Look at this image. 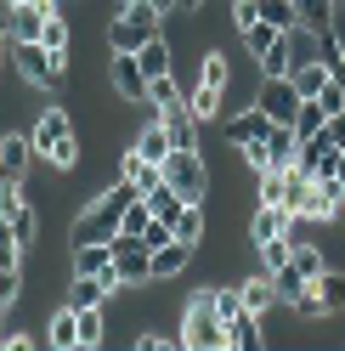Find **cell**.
Instances as JSON below:
<instances>
[{
  "label": "cell",
  "mask_w": 345,
  "mask_h": 351,
  "mask_svg": "<svg viewBox=\"0 0 345 351\" xmlns=\"http://www.w3.org/2000/svg\"><path fill=\"white\" fill-rule=\"evenodd\" d=\"M170 227H176V238H181V244L204 250V232H209V210H204V204H181V215H176Z\"/></svg>",
  "instance_id": "cell-17"
},
{
  "label": "cell",
  "mask_w": 345,
  "mask_h": 351,
  "mask_svg": "<svg viewBox=\"0 0 345 351\" xmlns=\"http://www.w3.org/2000/svg\"><path fill=\"white\" fill-rule=\"evenodd\" d=\"M164 182L181 193L187 204H209V165H204V147H170L164 159Z\"/></svg>",
  "instance_id": "cell-4"
},
{
  "label": "cell",
  "mask_w": 345,
  "mask_h": 351,
  "mask_svg": "<svg viewBox=\"0 0 345 351\" xmlns=\"http://www.w3.org/2000/svg\"><path fill=\"white\" fill-rule=\"evenodd\" d=\"M0 147H6V136H0Z\"/></svg>",
  "instance_id": "cell-50"
},
{
  "label": "cell",
  "mask_w": 345,
  "mask_h": 351,
  "mask_svg": "<svg viewBox=\"0 0 345 351\" xmlns=\"http://www.w3.org/2000/svg\"><path fill=\"white\" fill-rule=\"evenodd\" d=\"M142 199H147V210H153L159 221H176V215H181V204H187V199H181V193L170 187V182H159L153 193H142Z\"/></svg>",
  "instance_id": "cell-28"
},
{
  "label": "cell",
  "mask_w": 345,
  "mask_h": 351,
  "mask_svg": "<svg viewBox=\"0 0 345 351\" xmlns=\"http://www.w3.org/2000/svg\"><path fill=\"white\" fill-rule=\"evenodd\" d=\"M159 23H164V17H159L153 6H147V0H125V6H119L114 17H107L102 46H107V51H142L147 40L159 34Z\"/></svg>",
  "instance_id": "cell-2"
},
{
  "label": "cell",
  "mask_w": 345,
  "mask_h": 351,
  "mask_svg": "<svg viewBox=\"0 0 345 351\" xmlns=\"http://www.w3.org/2000/svg\"><path fill=\"white\" fill-rule=\"evenodd\" d=\"M272 125H277V119L266 114V108H255V102H249L244 114H232V119H227V147H249V142H266V136H272Z\"/></svg>",
  "instance_id": "cell-9"
},
{
  "label": "cell",
  "mask_w": 345,
  "mask_h": 351,
  "mask_svg": "<svg viewBox=\"0 0 345 351\" xmlns=\"http://www.w3.org/2000/svg\"><path fill=\"white\" fill-rule=\"evenodd\" d=\"M107 91L125 102H147V74H142L136 51H107Z\"/></svg>",
  "instance_id": "cell-6"
},
{
  "label": "cell",
  "mask_w": 345,
  "mask_h": 351,
  "mask_svg": "<svg viewBox=\"0 0 345 351\" xmlns=\"http://www.w3.org/2000/svg\"><path fill=\"white\" fill-rule=\"evenodd\" d=\"M192 255H199V250H192V244H181V238L159 244V250H153V283H159V278H181V272L192 267Z\"/></svg>",
  "instance_id": "cell-13"
},
{
  "label": "cell",
  "mask_w": 345,
  "mask_h": 351,
  "mask_svg": "<svg viewBox=\"0 0 345 351\" xmlns=\"http://www.w3.org/2000/svg\"><path fill=\"white\" fill-rule=\"evenodd\" d=\"M255 204H283V210H289V170H261Z\"/></svg>",
  "instance_id": "cell-27"
},
{
  "label": "cell",
  "mask_w": 345,
  "mask_h": 351,
  "mask_svg": "<svg viewBox=\"0 0 345 351\" xmlns=\"http://www.w3.org/2000/svg\"><path fill=\"white\" fill-rule=\"evenodd\" d=\"M136 62H142V74H147V80L176 74V51H170V40H164V34H153V40H147V46L136 51Z\"/></svg>",
  "instance_id": "cell-15"
},
{
  "label": "cell",
  "mask_w": 345,
  "mask_h": 351,
  "mask_svg": "<svg viewBox=\"0 0 345 351\" xmlns=\"http://www.w3.org/2000/svg\"><path fill=\"white\" fill-rule=\"evenodd\" d=\"M40 46L57 51V57H68V51H74V29L62 23V12H57V17H46V34H40Z\"/></svg>",
  "instance_id": "cell-33"
},
{
  "label": "cell",
  "mask_w": 345,
  "mask_h": 351,
  "mask_svg": "<svg viewBox=\"0 0 345 351\" xmlns=\"http://www.w3.org/2000/svg\"><path fill=\"white\" fill-rule=\"evenodd\" d=\"M29 346H34V335H23V328H12V323L0 328V351H29Z\"/></svg>",
  "instance_id": "cell-43"
},
{
  "label": "cell",
  "mask_w": 345,
  "mask_h": 351,
  "mask_svg": "<svg viewBox=\"0 0 345 351\" xmlns=\"http://www.w3.org/2000/svg\"><path fill=\"white\" fill-rule=\"evenodd\" d=\"M322 125H329V108H322L317 97H300V108H294V130H300V136H317Z\"/></svg>",
  "instance_id": "cell-29"
},
{
  "label": "cell",
  "mask_w": 345,
  "mask_h": 351,
  "mask_svg": "<svg viewBox=\"0 0 345 351\" xmlns=\"http://www.w3.org/2000/svg\"><path fill=\"white\" fill-rule=\"evenodd\" d=\"M300 159V130L294 125H272V136H266V170H289Z\"/></svg>",
  "instance_id": "cell-12"
},
{
  "label": "cell",
  "mask_w": 345,
  "mask_h": 351,
  "mask_svg": "<svg viewBox=\"0 0 345 351\" xmlns=\"http://www.w3.org/2000/svg\"><path fill=\"white\" fill-rule=\"evenodd\" d=\"M294 12H300V29H311V34H329V29H334V12H340V0H294Z\"/></svg>",
  "instance_id": "cell-22"
},
{
  "label": "cell",
  "mask_w": 345,
  "mask_h": 351,
  "mask_svg": "<svg viewBox=\"0 0 345 351\" xmlns=\"http://www.w3.org/2000/svg\"><path fill=\"white\" fill-rule=\"evenodd\" d=\"M289 80H294L300 97H322V85H329L334 74H329V62H322V57H306V62H294V69H289Z\"/></svg>",
  "instance_id": "cell-16"
},
{
  "label": "cell",
  "mask_w": 345,
  "mask_h": 351,
  "mask_svg": "<svg viewBox=\"0 0 345 351\" xmlns=\"http://www.w3.org/2000/svg\"><path fill=\"white\" fill-rule=\"evenodd\" d=\"M221 97H227L221 85H204V80H199V85L187 91V108H192V119H199V125H209L215 114H221Z\"/></svg>",
  "instance_id": "cell-24"
},
{
  "label": "cell",
  "mask_w": 345,
  "mask_h": 351,
  "mask_svg": "<svg viewBox=\"0 0 345 351\" xmlns=\"http://www.w3.org/2000/svg\"><path fill=\"white\" fill-rule=\"evenodd\" d=\"M0 328H6V306H0Z\"/></svg>",
  "instance_id": "cell-49"
},
{
  "label": "cell",
  "mask_w": 345,
  "mask_h": 351,
  "mask_svg": "<svg viewBox=\"0 0 345 351\" xmlns=\"http://www.w3.org/2000/svg\"><path fill=\"white\" fill-rule=\"evenodd\" d=\"M46 346H57V351H74V346H79V312H74V306H62V312H51Z\"/></svg>",
  "instance_id": "cell-23"
},
{
  "label": "cell",
  "mask_w": 345,
  "mask_h": 351,
  "mask_svg": "<svg viewBox=\"0 0 345 351\" xmlns=\"http://www.w3.org/2000/svg\"><path fill=\"white\" fill-rule=\"evenodd\" d=\"M266 335H261V312H238L227 323V351H255Z\"/></svg>",
  "instance_id": "cell-18"
},
{
  "label": "cell",
  "mask_w": 345,
  "mask_h": 351,
  "mask_svg": "<svg viewBox=\"0 0 345 351\" xmlns=\"http://www.w3.org/2000/svg\"><path fill=\"white\" fill-rule=\"evenodd\" d=\"M238 34H244V51H249V62H261V57H266V51L277 46V40H283V29H272L266 17H255V23H244Z\"/></svg>",
  "instance_id": "cell-20"
},
{
  "label": "cell",
  "mask_w": 345,
  "mask_h": 351,
  "mask_svg": "<svg viewBox=\"0 0 345 351\" xmlns=\"http://www.w3.org/2000/svg\"><path fill=\"white\" fill-rule=\"evenodd\" d=\"M199 6H204V0H181V12H199Z\"/></svg>",
  "instance_id": "cell-48"
},
{
  "label": "cell",
  "mask_w": 345,
  "mask_h": 351,
  "mask_svg": "<svg viewBox=\"0 0 345 351\" xmlns=\"http://www.w3.org/2000/svg\"><path fill=\"white\" fill-rule=\"evenodd\" d=\"M68 136H74L68 108H40V119H34V130H29V147H34V159H51V147L68 142Z\"/></svg>",
  "instance_id": "cell-7"
},
{
  "label": "cell",
  "mask_w": 345,
  "mask_h": 351,
  "mask_svg": "<svg viewBox=\"0 0 345 351\" xmlns=\"http://www.w3.org/2000/svg\"><path fill=\"white\" fill-rule=\"evenodd\" d=\"M311 289L322 295V306H329V312H345V272H322V278H311Z\"/></svg>",
  "instance_id": "cell-31"
},
{
  "label": "cell",
  "mask_w": 345,
  "mask_h": 351,
  "mask_svg": "<svg viewBox=\"0 0 345 351\" xmlns=\"http://www.w3.org/2000/svg\"><path fill=\"white\" fill-rule=\"evenodd\" d=\"M6 40H12V29H6V6H0V74H6Z\"/></svg>",
  "instance_id": "cell-46"
},
{
  "label": "cell",
  "mask_w": 345,
  "mask_h": 351,
  "mask_svg": "<svg viewBox=\"0 0 345 351\" xmlns=\"http://www.w3.org/2000/svg\"><path fill=\"white\" fill-rule=\"evenodd\" d=\"M114 267H119V283H125V289H142V283H153V250H147L142 238L119 232V238H114Z\"/></svg>",
  "instance_id": "cell-5"
},
{
  "label": "cell",
  "mask_w": 345,
  "mask_h": 351,
  "mask_svg": "<svg viewBox=\"0 0 345 351\" xmlns=\"http://www.w3.org/2000/svg\"><path fill=\"white\" fill-rule=\"evenodd\" d=\"M255 108H266V114L277 125H294V108H300V91H294V80L289 74H272L261 85V97H255Z\"/></svg>",
  "instance_id": "cell-8"
},
{
  "label": "cell",
  "mask_w": 345,
  "mask_h": 351,
  "mask_svg": "<svg viewBox=\"0 0 345 351\" xmlns=\"http://www.w3.org/2000/svg\"><path fill=\"white\" fill-rule=\"evenodd\" d=\"M79 346H107V323H102V306H85V312H79Z\"/></svg>",
  "instance_id": "cell-36"
},
{
  "label": "cell",
  "mask_w": 345,
  "mask_h": 351,
  "mask_svg": "<svg viewBox=\"0 0 345 351\" xmlns=\"http://www.w3.org/2000/svg\"><path fill=\"white\" fill-rule=\"evenodd\" d=\"M6 6H40V12H51V17H57V12H62V0H6Z\"/></svg>",
  "instance_id": "cell-45"
},
{
  "label": "cell",
  "mask_w": 345,
  "mask_h": 351,
  "mask_svg": "<svg viewBox=\"0 0 345 351\" xmlns=\"http://www.w3.org/2000/svg\"><path fill=\"white\" fill-rule=\"evenodd\" d=\"M322 142H329V147H345V114H329V125H322Z\"/></svg>",
  "instance_id": "cell-44"
},
{
  "label": "cell",
  "mask_w": 345,
  "mask_h": 351,
  "mask_svg": "<svg viewBox=\"0 0 345 351\" xmlns=\"http://www.w3.org/2000/svg\"><path fill=\"white\" fill-rule=\"evenodd\" d=\"M6 69L23 80V85H34V91H57V85H62V69H68V57L46 51L40 40H6Z\"/></svg>",
  "instance_id": "cell-1"
},
{
  "label": "cell",
  "mask_w": 345,
  "mask_h": 351,
  "mask_svg": "<svg viewBox=\"0 0 345 351\" xmlns=\"http://www.w3.org/2000/svg\"><path fill=\"white\" fill-rule=\"evenodd\" d=\"M147 6H153L159 17H170V12H181V0H147Z\"/></svg>",
  "instance_id": "cell-47"
},
{
  "label": "cell",
  "mask_w": 345,
  "mask_h": 351,
  "mask_svg": "<svg viewBox=\"0 0 345 351\" xmlns=\"http://www.w3.org/2000/svg\"><path fill=\"white\" fill-rule=\"evenodd\" d=\"M74 255H68V278H79V272H107L114 267V238H91V244H68Z\"/></svg>",
  "instance_id": "cell-11"
},
{
  "label": "cell",
  "mask_w": 345,
  "mask_h": 351,
  "mask_svg": "<svg viewBox=\"0 0 345 351\" xmlns=\"http://www.w3.org/2000/svg\"><path fill=\"white\" fill-rule=\"evenodd\" d=\"M261 17H266V23L272 29H300V12H294V0H261Z\"/></svg>",
  "instance_id": "cell-35"
},
{
  "label": "cell",
  "mask_w": 345,
  "mask_h": 351,
  "mask_svg": "<svg viewBox=\"0 0 345 351\" xmlns=\"http://www.w3.org/2000/svg\"><path fill=\"white\" fill-rule=\"evenodd\" d=\"M164 119V130H170V142L176 147H204V125L192 119V108L181 102V108H170V114H159Z\"/></svg>",
  "instance_id": "cell-14"
},
{
  "label": "cell",
  "mask_w": 345,
  "mask_h": 351,
  "mask_svg": "<svg viewBox=\"0 0 345 351\" xmlns=\"http://www.w3.org/2000/svg\"><path fill=\"white\" fill-rule=\"evenodd\" d=\"M170 147H176V142H170L164 119H147V125H142V136H136V153H142V159H153V165H164V159H170Z\"/></svg>",
  "instance_id": "cell-21"
},
{
  "label": "cell",
  "mask_w": 345,
  "mask_h": 351,
  "mask_svg": "<svg viewBox=\"0 0 345 351\" xmlns=\"http://www.w3.org/2000/svg\"><path fill=\"white\" fill-rule=\"evenodd\" d=\"M181 346L192 351H227V317L215 312V289H199L181 312Z\"/></svg>",
  "instance_id": "cell-3"
},
{
  "label": "cell",
  "mask_w": 345,
  "mask_h": 351,
  "mask_svg": "<svg viewBox=\"0 0 345 351\" xmlns=\"http://www.w3.org/2000/svg\"><path fill=\"white\" fill-rule=\"evenodd\" d=\"M238 295H244L249 312H261V317H266V306L277 300V283H272V272H261V278H244V283H238Z\"/></svg>",
  "instance_id": "cell-25"
},
{
  "label": "cell",
  "mask_w": 345,
  "mask_h": 351,
  "mask_svg": "<svg viewBox=\"0 0 345 351\" xmlns=\"http://www.w3.org/2000/svg\"><path fill=\"white\" fill-rule=\"evenodd\" d=\"M147 102H153L159 114L181 108V102H187V97H181V80H176V74H159V80H147Z\"/></svg>",
  "instance_id": "cell-26"
},
{
  "label": "cell",
  "mask_w": 345,
  "mask_h": 351,
  "mask_svg": "<svg viewBox=\"0 0 345 351\" xmlns=\"http://www.w3.org/2000/svg\"><path fill=\"white\" fill-rule=\"evenodd\" d=\"M272 283H277V300H289V306H294V295H300V289H311V283L294 272V261H289L283 272H272Z\"/></svg>",
  "instance_id": "cell-39"
},
{
  "label": "cell",
  "mask_w": 345,
  "mask_h": 351,
  "mask_svg": "<svg viewBox=\"0 0 345 351\" xmlns=\"http://www.w3.org/2000/svg\"><path fill=\"white\" fill-rule=\"evenodd\" d=\"M170 238H176V227L153 215V221H147V232H142V244H147V250H159V244H170Z\"/></svg>",
  "instance_id": "cell-42"
},
{
  "label": "cell",
  "mask_w": 345,
  "mask_h": 351,
  "mask_svg": "<svg viewBox=\"0 0 345 351\" xmlns=\"http://www.w3.org/2000/svg\"><path fill=\"white\" fill-rule=\"evenodd\" d=\"M294 317H329V306H322L317 289H300V295H294Z\"/></svg>",
  "instance_id": "cell-41"
},
{
  "label": "cell",
  "mask_w": 345,
  "mask_h": 351,
  "mask_svg": "<svg viewBox=\"0 0 345 351\" xmlns=\"http://www.w3.org/2000/svg\"><path fill=\"white\" fill-rule=\"evenodd\" d=\"M46 17L51 12H40V6H6V29H12V40H40Z\"/></svg>",
  "instance_id": "cell-19"
},
{
  "label": "cell",
  "mask_w": 345,
  "mask_h": 351,
  "mask_svg": "<svg viewBox=\"0 0 345 351\" xmlns=\"http://www.w3.org/2000/svg\"><path fill=\"white\" fill-rule=\"evenodd\" d=\"M294 272L311 283V278H322V272H329V261H322V250H317V244H294Z\"/></svg>",
  "instance_id": "cell-37"
},
{
  "label": "cell",
  "mask_w": 345,
  "mask_h": 351,
  "mask_svg": "<svg viewBox=\"0 0 345 351\" xmlns=\"http://www.w3.org/2000/svg\"><path fill=\"white\" fill-rule=\"evenodd\" d=\"M23 272L29 267H0V306H6V312L23 300Z\"/></svg>",
  "instance_id": "cell-38"
},
{
  "label": "cell",
  "mask_w": 345,
  "mask_h": 351,
  "mask_svg": "<svg viewBox=\"0 0 345 351\" xmlns=\"http://www.w3.org/2000/svg\"><path fill=\"white\" fill-rule=\"evenodd\" d=\"M199 80H204V85H221V91H227V80H232L227 51H204V57H199Z\"/></svg>",
  "instance_id": "cell-34"
},
{
  "label": "cell",
  "mask_w": 345,
  "mask_h": 351,
  "mask_svg": "<svg viewBox=\"0 0 345 351\" xmlns=\"http://www.w3.org/2000/svg\"><path fill=\"white\" fill-rule=\"evenodd\" d=\"M147 221H153V210H147V199H136L131 210H125V221H119V232H131V238H142V232H147Z\"/></svg>",
  "instance_id": "cell-40"
},
{
  "label": "cell",
  "mask_w": 345,
  "mask_h": 351,
  "mask_svg": "<svg viewBox=\"0 0 345 351\" xmlns=\"http://www.w3.org/2000/svg\"><path fill=\"white\" fill-rule=\"evenodd\" d=\"M255 69H261L266 80H272V74H289V69H294V40L283 34V40H277V46H272V51H266L261 62H255Z\"/></svg>",
  "instance_id": "cell-32"
},
{
  "label": "cell",
  "mask_w": 345,
  "mask_h": 351,
  "mask_svg": "<svg viewBox=\"0 0 345 351\" xmlns=\"http://www.w3.org/2000/svg\"><path fill=\"white\" fill-rule=\"evenodd\" d=\"M29 165H34L29 136H6V147H0V187H29Z\"/></svg>",
  "instance_id": "cell-10"
},
{
  "label": "cell",
  "mask_w": 345,
  "mask_h": 351,
  "mask_svg": "<svg viewBox=\"0 0 345 351\" xmlns=\"http://www.w3.org/2000/svg\"><path fill=\"white\" fill-rule=\"evenodd\" d=\"M255 250H261V272H283L294 261V238H266V244H255Z\"/></svg>",
  "instance_id": "cell-30"
}]
</instances>
